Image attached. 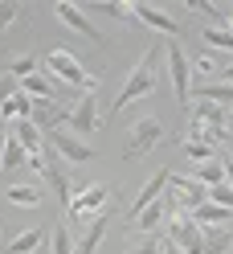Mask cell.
I'll return each instance as SVG.
<instances>
[{
  "instance_id": "1",
  "label": "cell",
  "mask_w": 233,
  "mask_h": 254,
  "mask_svg": "<svg viewBox=\"0 0 233 254\" xmlns=\"http://www.w3.org/2000/svg\"><path fill=\"white\" fill-rule=\"evenodd\" d=\"M160 50H155V45H151V50L143 54V58H139V66L131 70V78H127V86H123L119 90V99H115V115H119V111L123 107H131L135 99H143V94H151V86H155V66H160Z\"/></svg>"
},
{
  "instance_id": "2",
  "label": "cell",
  "mask_w": 233,
  "mask_h": 254,
  "mask_svg": "<svg viewBox=\"0 0 233 254\" xmlns=\"http://www.w3.org/2000/svg\"><path fill=\"white\" fill-rule=\"evenodd\" d=\"M45 70H49L57 82L74 86V90H86V94H94V90H98V78H94V74H86L82 66H78V58H74L70 50H49V54H45Z\"/></svg>"
},
{
  "instance_id": "3",
  "label": "cell",
  "mask_w": 233,
  "mask_h": 254,
  "mask_svg": "<svg viewBox=\"0 0 233 254\" xmlns=\"http://www.w3.org/2000/svg\"><path fill=\"white\" fill-rule=\"evenodd\" d=\"M205 197H209V189L205 185H200L196 177H172V181H168V205H164V209H196V205H205Z\"/></svg>"
},
{
  "instance_id": "4",
  "label": "cell",
  "mask_w": 233,
  "mask_h": 254,
  "mask_svg": "<svg viewBox=\"0 0 233 254\" xmlns=\"http://www.w3.org/2000/svg\"><path fill=\"white\" fill-rule=\"evenodd\" d=\"M49 148H53L57 156H66V160H74V164L94 160V152H90L74 131H66V127H49Z\"/></svg>"
},
{
  "instance_id": "5",
  "label": "cell",
  "mask_w": 233,
  "mask_h": 254,
  "mask_svg": "<svg viewBox=\"0 0 233 254\" xmlns=\"http://www.w3.org/2000/svg\"><path fill=\"white\" fill-rule=\"evenodd\" d=\"M168 74H172V86H176V99H180V107L188 103V94H192V86H188V78H192V66L184 62V45H168Z\"/></svg>"
},
{
  "instance_id": "6",
  "label": "cell",
  "mask_w": 233,
  "mask_h": 254,
  "mask_svg": "<svg viewBox=\"0 0 233 254\" xmlns=\"http://www.w3.org/2000/svg\"><path fill=\"white\" fill-rule=\"evenodd\" d=\"M164 139V127L155 123V119H139L135 123V131H131V144H127V152H123V160H135V156H143L147 148H155Z\"/></svg>"
},
{
  "instance_id": "7",
  "label": "cell",
  "mask_w": 233,
  "mask_h": 254,
  "mask_svg": "<svg viewBox=\"0 0 233 254\" xmlns=\"http://www.w3.org/2000/svg\"><path fill=\"white\" fill-rule=\"evenodd\" d=\"M106 197H111V189H106V185H90L82 197H74V201H70V213H74V217H86V221H90V217H98V213H102Z\"/></svg>"
},
{
  "instance_id": "8",
  "label": "cell",
  "mask_w": 233,
  "mask_h": 254,
  "mask_svg": "<svg viewBox=\"0 0 233 254\" xmlns=\"http://www.w3.org/2000/svg\"><path fill=\"white\" fill-rule=\"evenodd\" d=\"M53 12H57V17L74 29V33H82V37H90V41H102V33L86 21V12L78 8V4H70V0H57V4H53Z\"/></svg>"
},
{
  "instance_id": "9",
  "label": "cell",
  "mask_w": 233,
  "mask_h": 254,
  "mask_svg": "<svg viewBox=\"0 0 233 254\" xmlns=\"http://www.w3.org/2000/svg\"><path fill=\"white\" fill-rule=\"evenodd\" d=\"M172 242H176L184 254H205V242H200V226H196V221H188V217L172 221Z\"/></svg>"
},
{
  "instance_id": "10",
  "label": "cell",
  "mask_w": 233,
  "mask_h": 254,
  "mask_svg": "<svg viewBox=\"0 0 233 254\" xmlns=\"http://www.w3.org/2000/svg\"><path fill=\"white\" fill-rule=\"evenodd\" d=\"M94 127H102L98 123V99L86 94V99L70 111V131H94Z\"/></svg>"
},
{
  "instance_id": "11",
  "label": "cell",
  "mask_w": 233,
  "mask_h": 254,
  "mask_svg": "<svg viewBox=\"0 0 233 254\" xmlns=\"http://www.w3.org/2000/svg\"><path fill=\"white\" fill-rule=\"evenodd\" d=\"M168 181H172V172H168V168H160V172H155V177H151L143 189H139V197H135V205H131V217H135L139 209H147L151 201H160V193L168 189Z\"/></svg>"
},
{
  "instance_id": "12",
  "label": "cell",
  "mask_w": 233,
  "mask_h": 254,
  "mask_svg": "<svg viewBox=\"0 0 233 254\" xmlns=\"http://www.w3.org/2000/svg\"><path fill=\"white\" fill-rule=\"evenodd\" d=\"M135 17L143 21V25H151V29H160V33H168V37H176V33H180V25L168 17V12L151 8V4H135Z\"/></svg>"
},
{
  "instance_id": "13",
  "label": "cell",
  "mask_w": 233,
  "mask_h": 254,
  "mask_svg": "<svg viewBox=\"0 0 233 254\" xmlns=\"http://www.w3.org/2000/svg\"><path fill=\"white\" fill-rule=\"evenodd\" d=\"M192 221H205V226H221V221H233V209H225V205L217 201H205L192 209Z\"/></svg>"
},
{
  "instance_id": "14",
  "label": "cell",
  "mask_w": 233,
  "mask_h": 254,
  "mask_svg": "<svg viewBox=\"0 0 233 254\" xmlns=\"http://www.w3.org/2000/svg\"><path fill=\"white\" fill-rule=\"evenodd\" d=\"M17 139L25 144V152H29V156H45V148H41V127H37V123L17 119Z\"/></svg>"
},
{
  "instance_id": "15",
  "label": "cell",
  "mask_w": 233,
  "mask_h": 254,
  "mask_svg": "<svg viewBox=\"0 0 233 254\" xmlns=\"http://www.w3.org/2000/svg\"><path fill=\"white\" fill-rule=\"evenodd\" d=\"M200 242H205V254H225L229 242H233V234L221 230V226H205L200 230Z\"/></svg>"
},
{
  "instance_id": "16",
  "label": "cell",
  "mask_w": 233,
  "mask_h": 254,
  "mask_svg": "<svg viewBox=\"0 0 233 254\" xmlns=\"http://www.w3.org/2000/svg\"><path fill=\"white\" fill-rule=\"evenodd\" d=\"M33 115V103H29V94L17 90V94H8V103L0 107V119H29Z\"/></svg>"
},
{
  "instance_id": "17",
  "label": "cell",
  "mask_w": 233,
  "mask_h": 254,
  "mask_svg": "<svg viewBox=\"0 0 233 254\" xmlns=\"http://www.w3.org/2000/svg\"><path fill=\"white\" fill-rule=\"evenodd\" d=\"M192 123H209V127H229L225 111L217 107V103H205V99L196 103V111H192Z\"/></svg>"
},
{
  "instance_id": "18",
  "label": "cell",
  "mask_w": 233,
  "mask_h": 254,
  "mask_svg": "<svg viewBox=\"0 0 233 254\" xmlns=\"http://www.w3.org/2000/svg\"><path fill=\"white\" fill-rule=\"evenodd\" d=\"M4 197H8L12 205H41V201H45V193H41V189H33V185H8Z\"/></svg>"
},
{
  "instance_id": "19",
  "label": "cell",
  "mask_w": 233,
  "mask_h": 254,
  "mask_svg": "<svg viewBox=\"0 0 233 254\" xmlns=\"http://www.w3.org/2000/svg\"><path fill=\"white\" fill-rule=\"evenodd\" d=\"M41 242H45L41 230H25V234H17L8 242V254H33V250H41Z\"/></svg>"
},
{
  "instance_id": "20",
  "label": "cell",
  "mask_w": 233,
  "mask_h": 254,
  "mask_svg": "<svg viewBox=\"0 0 233 254\" xmlns=\"http://www.w3.org/2000/svg\"><path fill=\"white\" fill-rule=\"evenodd\" d=\"M196 181L200 185H225V160H221V156H217V160H205V164H200V172H196Z\"/></svg>"
},
{
  "instance_id": "21",
  "label": "cell",
  "mask_w": 233,
  "mask_h": 254,
  "mask_svg": "<svg viewBox=\"0 0 233 254\" xmlns=\"http://www.w3.org/2000/svg\"><path fill=\"white\" fill-rule=\"evenodd\" d=\"M21 90H29V94H37L41 103H49L53 94H57V86H53V82H45L41 74H29V78H21Z\"/></svg>"
},
{
  "instance_id": "22",
  "label": "cell",
  "mask_w": 233,
  "mask_h": 254,
  "mask_svg": "<svg viewBox=\"0 0 233 254\" xmlns=\"http://www.w3.org/2000/svg\"><path fill=\"white\" fill-rule=\"evenodd\" d=\"M160 217H164V201H151L147 209H139V213H135V226L143 230V234H151L155 226H160Z\"/></svg>"
},
{
  "instance_id": "23",
  "label": "cell",
  "mask_w": 233,
  "mask_h": 254,
  "mask_svg": "<svg viewBox=\"0 0 233 254\" xmlns=\"http://www.w3.org/2000/svg\"><path fill=\"white\" fill-rule=\"evenodd\" d=\"M45 177H49V185L57 189L61 205H66V209H70V201H74V189H70V181H66V172H61L57 164H49V168H45Z\"/></svg>"
},
{
  "instance_id": "24",
  "label": "cell",
  "mask_w": 233,
  "mask_h": 254,
  "mask_svg": "<svg viewBox=\"0 0 233 254\" xmlns=\"http://www.w3.org/2000/svg\"><path fill=\"white\" fill-rule=\"evenodd\" d=\"M205 41L213 45L217 54H229V58H233V29H213V25H209V29H205Z\"/></svg>"
},
{
  "instance_id": "25",
  "label": "cell",
  "mask_w": 233,
  "mask_h": 254,
  "mask_svg": "<svg viewBox=\"0 0 233 254\" xmlns=\"http://www.w3.org/2000/svg\"><path fill=\"white\" fill-rule=\"evenodd\" d=\"M205 103H217V107H225V103H233V86H225V82H209V86H200L196 90Z\"/></svg>"
},
{
  "instance_id": "26",
  "label": "cell",
  "mask_w": 233,
  "mask_h": 254,
  "mask_svg": "<svg viewBox=\"0 0 233 254\" xmlns=\"http://www.w3.org/2000/svg\"><path fill=\"white\" fill-rule=\"evenodd\" d=\"M188 139H200V144H225V139H229V127H209V123H196V131L188 135Z\"/></svg>"
},
{
  "instance_id": "27",
  "label": "cell",
  "mask_w": 233,
  "mask_h": 254,
  "mask_svg": "<svg viewBox=\"0 0 233 254\" xmlns=\"http://www.w3.org/2000/svg\"><path fill=\"white\" fill-rule=\"evenodd\" d=\"M225 66H229V54H200L196 58V70L200 74H221Z\"/></svg>"
},
{
  "instance_id": "28",
  "label": "cell",
  "mask_w": 233,
  "mask_h": 254,
  "mask_svg": "<svg viewBox=\"0 0 233 254\" xmlns=\"http://www.w3.org/2000/svg\"><path fill=\"white\" fill-rule=\"evenodd\" d=\"M21 160H29V152H25V144H21L17 135H8V144H4V160H0V164H4V168H17Z\"/></svg>"
},
{
  "instance_id": "29",
  "label": "cell",
  "mask_w": 233,
  "mask_h": 254,
  "mask_svg": "<svg viewBox=\"0 0 233 254\" xmlns=\"http://www.w3.org/2000/svg\"><path fill=\"white\" fill-rule=\"evenodd\" d=\"M180 148H184V156H188V160H196V164H205V160H213V156H217L209 144H200V139H184Z\"/></svg>"
},
{
  "instance_id": "30",
  "label": "cell",
  "mask_w": 233,
  "mask_h": 254,
  "mask_svg": "<svg viewBox=\"0 0 233 254\" xmlns=\"http://www.w3.org/2000/svg\"><path fill=\"white\" fill-rule=\"evenodd\" d=\"M12 78H29V74H37V58H29V54H21V58H12V70H8Z\"/></svg>"
},
{
  "instance_id": "31",
  "label": "cell",
  "mask_w": 233,
  "mask_h": 254,
  "mask_svg": "<svg viewBox=\"0 0 233 254\" xmlns=\"http://www.w3.org/2000/svg\"><path fill=\"white\" fill-rule=\"evenodd\" d=\"M209 201H217V205H225V209H233V189H229V185H213V189H209Z\"/></svg>"
},
{
  "instance_id": "32",
  "label": "cell",
  "mask_w": 233,
  "mask_h": 254,
  "mask_svg": "<svg viewBox=\"0 0 233 254\" xmlns=\"http://www.w3.org/2000/svg\"><path fill=\"white\" fill-rule=\"evenodd\" d=\"M17 90H21L17 78H12V74H0V107H4V103H8V94H17Z\"/></svg>"
},
{
  "instance_id": "33",
  "label": "cell",
  "mask_w": 233,
  "mask_h": 254,
  "mask_svg": "<svg viewBox=\"0 0 233 254\" xmlns=\"http://www.w3.org/2000/svg\"><path fill=\"white\" fill-rule=\"evenodd\" d=\"M53 250H57V254H74V242H70L66 230H53Z\"/></svg>"
},
{
  "instance_id": "34",
  "label": "cell",
  "mask_w": 233,
  "mask_h": 254,
  "mask_svg": "<svg viewBox=\"0 0 233 254\" xmlns=\"http://www.w3.org/2000/svg\"><path fill=\"white\" fill-rule=\"evenodd\" d=\"M17 12H21V8L12 4V0H8V4H0V33H4V29H8L12 21H17Z\"/></svg>"
},
{
  "instance_id": "35",
  "label": "cell",
  "mask_w": 233,
  "mask_h": 254,
  "mask_svg": "<svg viewBox=\"0 0 233 254\" xmlns=\"http://www.w3.org/2000/svg\"><path fill=\"white\" fill-rule=\"evenodd\" d=\"M33 115H37V127H49V119H53V115H57V111H53V107H49V103H41V107H37V111H33Z\"/></svg>"
},
{
  "instance_id": "36",
  "label": "cell",
  "mask_w": 233,
  "mask_h": 254,
  "mask_svg": "<svg viewBox=\"0 0 233 254\" xmlns=\"http://www.w3.org/2000/svg\"><path fill=\"white\" fill-rule=\"evenodd\" d=\"M135 254H160V242H155V234H147L143 242L135 246Z\"/></svg>"
},
{
  "instance_id": "37",
  "label": "cell",
  "mask_w": 233,
  "mask_h": 254,
  "mask_svg": "<svg viewBox=\"0 0 233 254\" xmlns=\"http://www.w3.org/2000/svg\"><path fill=\"white\" fill-rule=\"evenodd\" d=\"M4 144H8V131H4V119H0V160H4ZM4 168V164H0Z\"/></svg>"
},
{
  "instance_id": "38",
  "label": "cell",
  "mask_w": 233,
  "mask_h": 254,
  "mask_svg": "<svg viewBox=\"0 0 233 254\" xmlns=\"http://www.w3.org/2000/svg\"><path fill=\"white\" fill-rule=\"evenodd\" d=\"M217 78H221V82H225V86H233V62H229V66H225L221 74H217Z\"/></svg>"
},
{
  "instance_id": "39",
  "label": "cell",
  "mask_w": 233,
  "mask_h": 254,
  "mask_svg": "<svg viewBox=\"0 0 233 254\" xmlns=\"http://www.w3.org/2000/svg\"><path fill=\"white\" fill-rule=\"evenodd\" d=\"M225 181H229V189H233V160H225Z\"/></svg>"
},
{
  "instance_id": "40",
  "label": "cell",
  "mask_w": 233,
  "mask_h": 254,
  "mask_svg": "<svg viewBox=\"0 0 233 254\" xmlns=\"http://www.w3.org/2000/svg\"><path fill=\"white\" fill-rule=\"evenodd\" d=\"M164 254H184V250H180V246L172 242V246H164Z\"/></svg>"
},
{
  "instance_id": "41",
  "label": "cell",
  "mask_w": 233,
  "mask_h": 254,
  "mask_svg": "<svg viewBox=\"0 0 233 254\" xmlns=\"http://www.w3.org/2000/svg\"><path fill=\"white\" fill-rule=\"evenodd\" d=\"M229 29H233V17H229Z\"/></svg>"
}]
</instances>
